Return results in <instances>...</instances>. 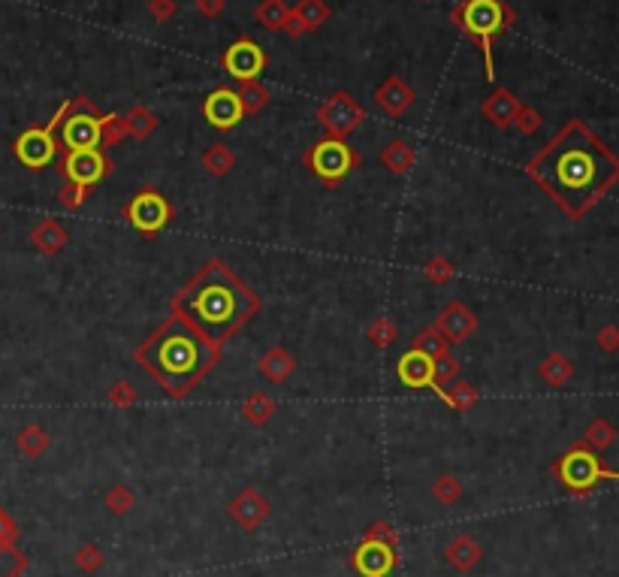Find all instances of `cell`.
<instances>
[{
	"label": "cell",
	"mask_w": 619,
	"mask_h": 577,
	"mask_svg": "<svg viewBox=\"0 0 619 577\" xmlns=\"http://www.w3.org/2000/svg\"><path fill=\"white\" fill-rule=\"evenodd\" d=\"M205 119H209L214 128H230L242 119V101L236 91H214L209 101H205Z\"/></svg>",
	"instance_id": "30bf717a"
},
{
	"label": "cell",
	"mask_w": 619,
	"mask_h": 577,
	"mask_svg": "<svg viewBox=\"0 0 619 577\" xmlns=\"http://www.w3.org/2000/svg\"><path fill=\"white\" fill-rule=\"evenodd\" d=\"M532 176L565 209L580 215L619 176V164L589 130L571 124L532 160Z\"/></svg>",
	"instance_id": "6da1fadb"
},
{
	"label": "cell",
	"mask_w": 619,
	"mask_h": 577,
	"mask_svg": "<svg viewBox=\"0 0 619 577\" xmlns=\"http://www.w3.org/2000/svg\"><path fill=\"white\" fill-rule=\"evenodd\" d=\"M399 375H402V381L411 384V387H426L429 381H433V363H429L426 354L414 351V354L402 357Z\"/></svg>",
	"instance_id": "7c38bea8"
},
{
	"label": "cell",
	"mask_w": 619,
	"mask_h": 577,
	"mask_svg": "<svg viewBox=\"0 0 619 577\" xmlns=\"http://www.w3.org/2000/svg\"><path fill=\"white\" fill-rule=\"evenodd\" d=\"M106 173V160L97 149H79L70 151L67 158V176L73 178L79 188H88L94 182H100Z\"/></svg>",
	"instance_id": "52a82bcc"
},
{
	"label": "cell",
	"mask_w": 619,
	"mask_h": 577,
	"mask_svg": "<svg viewBox=\"0 0 619 577\" xmlns=\"http://www.w3.org/2000/svg\"><path fill=\"white\" fill-rule=\"evenodd\" d=\"M260 15L266 19V28H278V19H281V6H278V0H272V4H269Z\"/></svg>",
	"instance_id": "5bb4252c"
},
{
	"label": "cell",
	"mask_w": 619,
	"mask_h": 577,
	"mask_svg": "<svg viewBox=\"0 0 619 577\" xmlns=\"http://www.w3.org/2000/svg\"><path fill=\"white\" fill-rule=\"evenodd\" d=\"M103 139V121L94 119V115H73L64 128V142L70 151L79 149H97Z\"/></svg>",
	"instance_id": "9c48e42d"
},
{
	"label": "cell",
	"mask_w": 619,
	"mask_h": 577,
	"mask_svg": "<svg viewBox=\"0 0 619 577\" xmlns=\"http://www.w3.org/2000/svg\"><path fill=\"white\" fill-rule=\"evenodd\" d=\"M10 572H13V563H6V559L0 556V577H10Z\"/></svg>",
	"instance_id": "9a60e30c"
},
{
	"label": "cell",
	"mask_w": 619,
	"mask_h": 577,
	"mask_svg": "<svg viewBox=\"0 0 619 577\" xmlns=\"http://www.w3.org/2000/svg\"><path fill=\"white\" fill-rule=\"evenodd\" d=\"M565 477L574 484V486H586L598 477V466L595 459L589 454H571L568 463H565Z\"/></svg>",
	"instance_id": "4fadbf2b"
},
{
	"label": "cell",
	"mask_w": 619,
	"mask_h": 577,
	"mask_svg": "<svg viewBox=\"0 0 619 577\" xmlns=\"http://www.w3.org/2000/svg\"><path fill=\"white\" fill-rule=\"evenodd\" d=\"M176 309L205 339L227 341L230 332L239 330L248 321V314L254 312V296L221 264H209L182 291Z\"/></svg>",
	"instance_id": "7a4b0ae2"
},
{
	"label": "cell",
	"mask_w": 619,
	"mask_h": 577,
	"mask_svg": "<svg viewBox=\"0 0 619 577\" xmlns=\"http://www.w3.org/2000/svg\"><path fill=\"white\" fill-rule=\"evenodd\" d=\"M19 158L28 167H43L55 158V142L49 130H31L19 139Z\"/></svg>",
	"instance_id": "8fae6325"
},
{
	"label": "cell",
	"mask_w": 619,
	"mask_h": 577,
	"mask_svg": "<svg viewBox=\"0 0 619 577\" xmlns=\"http://www.w3.org/2000/svg\"><path fill=\"white\" fill-rule=\"evenodd\" d=\"M167 215H169L167 203L160 200L157 194H142V197H137V200L130 203L128 218H130V224L137 230L155 233V230H160L167 224Z\"/></svg>",
	"instance_id": "ba28073f"
},
{
	"label": "cell",
	"mask_w": 619,
	"mask_h": 577,
	"mask_svg": "<svg viewBox=\"0 0 619 577\" xmlns=\"http://www.w3.org/2000/svg\"><path fill=\"white\" fill-rule=\"evenodd\" d=\"M311 167L324 178H342L351 169V151L338 139L318 142V149L311 151Z\"/></svg>",
	"instance_id": "8992f818"
},
{
	"label": "cell",
	"mask_w": 619,
	"mask_h": 577,
	"mask_svg": "<svg viewBox=\"0 0 619 577\" xmlns=\"http://www.w3.org/2000/svg\"><path fill=\"white\" fill-rule=\"evenodd\" d=\"M214 345L182 314L164 323L139 351V360L169 393H185L214 363Z\"/></svg>",
	"instance_id": "3957f363"
},
{
	"label": "cell",
	"mask_w": 619,
	"mask_h": 577,
	"mask_svg": "<svg viewBox=\"0 0 619 577\" xmlns=\"http://www.w3.org/2000/svg\"><path fill=\"white\" fill-rule=\"evenodd\" d=\"M263 64H266L263 52H260L251 40L233 43L227 49V55H224V67H227V73L236 79H254L260 70H263Z\"/></svg>",
	"instance_id": "5b68a950"
},
{
	"label": "cell",
	"mask_w": 619,
	"mask_h": 577,
	"mask_svg": "<svg viewBox=\"0 0 619 577\" xmlns=\"http://www.w3.org/2000/svg\"><path fill=\"white\" fill-rule=\"evenodd\" d=\"M456 19L471 37H478L483 43V55H487V70H492L490 64V37L496 31L505 28L508 13L501 6V0H465V4L456 10Z\"/></svg>",
	"instance_id": "277c9868"
}]
</instances>
